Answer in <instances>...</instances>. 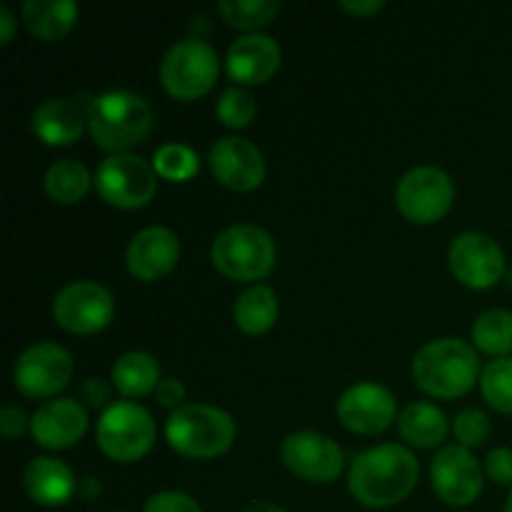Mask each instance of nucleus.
Listing matches in <instances>:
<instances>
[{"mask_svg": "<svg viewBox=\"0 0 512 512\" xmlns=\"http://www.w3.org/2000/svg\"><path fill=\"white\" fill-rule=\"evenodd\" d=\"M480 388L485 400L498 413H512V358L490 360L480 375Z\"/></svg>", "mask_w": 512, "mask_h": 512, "instance_id": "obj_29", "label": "nucleus"}, {"mask_svg": "<svg viewBox=\"0 0 512 512\" xmlns=\"http://www.w3.org/2000/svg\"><path fill=\"white\" fill-rule=\"evenodd\" d=\"M90 183L93 178H90L88 168L78 160H58L45 173V190L55 203L63 205L78 203L90 190Z\"/></svg>", "mask_w": 512, "mask_h": 512, "instance_id": "obj_26", "label": "nucleus"}, {"mask_svg": "<svg viewBox=\"0 0 512 512\" xmlns=\"http://www.w3.org/2000/svg\"><path fill=\"white\" fill-rule=\"evenodd\" d=\"M395 395L380 383H358L338 400V418L353 433L375 435L395 420Z\"/></svg>", "mask_w": 512, "mask_h": 512, "instance_id": "obj_15", "label": "nucleus"}, {"mask_svg": "<svg viewBox=\"0 0 512 512\" xmlns=\"http://www.w3.org/2000/svg\"><path fill=\"white\" fill-rule=\"evenodd\" d=\"M213 265L230 280H260L273 270L275 243L258 225H230L213 240Z\"/></svg>", "mask_w": 512, "mask_h": 512, "instance_id": "obj_5", "label": "nucleus"}, {"mask_svg": "<svg viewBox=\"0 0 512 512\" xmlns=\"http://www.w3.org/2000/svg\"><path fill=\"white\" fill-rule=\"evenodd\" d=\"M15 30V15L8 5H0V45L10 43Z\"/></svg>", "mask_w": 512, "mask_h": 512, "instance_id": "obj_39", "label": "nucleus"}, {"mask_svg": "<svg viewBox=\"0 0 512 512\" xmlns=\"http://www.w3.org/2000/svg\"><path fill=\"white\" fill-rule=\"evenodd\" d=\"M155 395H158L160 405H168V408H183L185 400V385L180 383L178 378H165L160 380L158 388H155Z\"/></svg>", "mask_w": 512, "mask_h": 512, "instance_id": "obj_35", "label": "nucleus"}, {"mask_svg": "<svg viewBox=\"0 0 512 512\" xmlns=\"http://www.w3.org/2000/svg\"><path fill=\"white\" fill-rule=\"evenodd\" d=\"M80 398H83V403H88L90 408H103V405H108L110 400V388L105 380L100 378H88L83 385H80Z\"/></svg>", "mask_w": 512, "mask_h": 512, "instance_id": "obj_36", "label": "nucleus"}, {"mask_svg": "<svg viewBox=\"0 0 512 512\" xmlns=\"http://www.w3.org/2000/svg\"><path fill=\"white\" fill-rule=\"evenodd\" d=\"M280 65V45L268 33H245L228 48L225 68L240 83H265Z\"/></svg>", "mask_w": 512, "mask_h": 512, "instance_id": "obj_19", "label": "nucleus"}, {"mask_svg": "<svg viewBox=\"0 0 512 512\" xmlns=\"http://www.w3.org/2000/svg\"><path fill=\"white\" fill-rule=\"evenodd\" d=\"M208 160L215 178L233 190H253L265 178L263 153L245 138L228 135L215 140Z\"/></svg>", "mask_w": 512, "mask_h": 512, "instance_id": "obj_16", "label": "nucleus"}, {"mask_svg": "<svg viewBox=\"0 0 512 512\" xmlns=\"http://www.w3.org/2000/svg\"><path fill=\"white\" fill-rule=\"evenodd\" d=\"M473 340L483 353L508 358L512 353V313L495 308L480 315L473 325Z\"/></svg>", "mask_w": 512, "mask_h": 512, "instance_id": "obj_27", "label": "nucleus"}, {"mask_svg": "<svg viewBox=\"0 0 512 512\" xmlns=\"http://www.w3.org/2000/svg\"><path fill=\"white\" fill-rule=\"evenodd\" d=\"M418 483V458L398 443L375 445L353 460L348 488L368 508H390L413 493Z\"/></svg>", "mask_w": 512, "mask_h": 512, "instance_id": "obj_1", "label": "nucleus"}, {"mask_svg": "<svg viewBox=\"0 0 512 512\" xmlns=\"http://www.w3.org/2000/svg\"><path fill=\"white\" fill-rule=\"evenodd\" d=\"M215 113H218V118L223 120L225 125H230V128H245V125H250V120L255 118V100L248 90L230 85V88H225L223 93H220Z\"/></svg>", "mask_w": 512, "mask_h": 512, "instance_id": "obj_31", "label": "nucleus"}, {"mask_svg": "<svg viewBox=\"0 0 512 512\" xmlns=\"http://www.w3.org/2000/svg\"><path fill=\"white\" fill-rule=\"evenodd\" d=\"M88 430V413L73 398L48 400L30 418V433L35 443L50 450L73 448Z\"/></svg>", "mask_w": 512, "mask_h": 512, "instance_id": "obj_17", "label": "nucleus"}, {"mask_svg": "<svg viewBox=\"0 0 512 512\" xmlns=\"http://www.w3.org/2000/svg\"><path fill=\"white\" fill-rule=\"evenodd\" d=\"M455 438L463 448H475L483 445L490 435V418L480 408H465L455 415Z\"/></svg>", "mask_w": 512, "mask_h": 512, "instance_id": "obj_32", "label": "nucleus"}, {"mask_svg": "<svg viewBox=\"0 0 512 512\" xmlns=\"http://www.w3.org/2000/svg\"><path fill=\"white\" fill-rule=\"evenodd\" d=\"M235 325L248 335H260L270 330L278 320V298L268 285H253L238 295L233 305Z\"/></svg>", "mask_w": 512, "mask_h": 512, "instance_id": "obj_24", "label": "nucleus"}, {"mask_svg": "<svg viewBox=\"0 0 512 512\" xmlns=\"http://www.w3.org/2000/svg\"><path fill=\"white\" fill-rule=\"evenodd\" d=\"M505 512H512V488H510L508 500H505Z\"/></svg>", "mask_w": 512, "mask_h": 512, "instance_id": "obj_41", "label": "nucleus"}, {"mask_svg": "<svg viewBox=\"0 0 512 512\" xmlns=\"http://www.w3.org/2000/svg\"><path fill=\"white\" fill-rule=\"evenodd\" d=\"M23 488L30 498L45 508L65 505L75 493V475L63 460L40 455L25 465Z\"/></svg>", "mask_w": 512, "mask_h": 512, "instance_id": "obj_20", "label": "nucleus"}, {"mask_svg": "<svg viewBox=\"0 0 512 512\" xmlns=\"http://www.w3.org/2000/svg\"><path fill=\"white\" fill-rule=\"evenodd\" d=\"M243 512H285V510L278 508V505H273V503H253V505H248Z\"/></svg>", "mask_w": 512, "mask_h": 512, "instance_id": "obj_40", "label": "nucleus"}, {"mask_svg": "<svg viewBox=\"0 0 512 512\" xmlns=\"http://www.w3.org/2000/svg\"><path fill=\"white\" fill-rule=\"evenodd\" d=\"M480 373L475 348L460 338H440L423 345L413 360V378L435 398H458L468 393Z\"/></svg>", "mask_w": 512, "mask_h": 512, "instance_id": "obj_3", "label": "nucleus"}, {"mask_svg": "<svg viewBox=\"0 0 512 512\" xmlns=\"http://www.w3.org/2000/svg\"><path fill=\"white\" fill-rule=\"evenodd\" d=\"M73 358L58 343H35L15 360V388L28 398H50L68 385Z\"/></svg>", "mask_w": 512, "mask_h": 512, "instance_id": "obj_11", "label": "nucleus"}, {"mask_svg": "<svg viewBox=\"0 0 512 512\" xmlns=\"http://www.w3.org/2000/svg\"><path fill=\"white\" fill-rule=\"evenodd\" d=\"M25 423H28V418H25L23 410L15 408V405H5V408L0 410V433L8 440L18 438L25 430Z\"/></svg>", "mask_w": 512, "mask_h": 512, "instance_id": "obj_37", "label": "nucleus"}, {"mask_svg": "<svg viewBox=\"0 0 512 512\" xmlns=\"http://www.w3.org/2000/svg\"><path fill=\"white\" fill-rule=\"evenodd\" d=\"M430 480L440 500L455 508L475 503L483 493V470L463 445H445L430 463Z\"/></svg>", "mask_w": 512, "mask_h": 512, "instance_id": "obj_14", "label": "nucleus"}, {"mask_svg": "<svg viewBox=\"0 0 512 512\" xmlns=\"http://www.w3.org/2000/svg\"><path fill=\"white\" fill-rule=\"evenodd\" d=\"M455 188L450 175L438 165H418L398 180L395 203L413 223H435L450 210Z\"/></svg>", "mask_w": 512, "mask_h": 512, "instance_id": "obj_9", "label": "nucleus"}, {"mask_svg": "<svg viewBox=\"0 0 512 512\" xmlns=\"http://www.w3.org/2000/svg\"><path fill=\"white\" fill-rule=\"evenodd\" d=\"M218 10L233 28L253 30L273 20L280 0H220Z\"/></svg>", "mask_w": 512, "mask_h": 512, "instance_id": "obj_28", "label": "nucleus"}, {"mask_svg": "<svg viewBox=\"0 0 512 512\" xmlns=\"http://www.w3.org/2000/svg\"><path fill=\"white\" fill-rule=\"evenodd\" d=\"M78 18L73 0H25L23 20L33 35L43 40H58L68 33Z\"/></svg>", "mask_w": 512, "mask_h": 512, "instance_id": "obj_22", "label": "nucleus"}, {"mask_svg": "<svg viewBox=\"0 0 512 512\" xmlns=\"http://www.w3.org/2000/svg\"><path fill=\"white\" fill-rule=\"evenodd\" d=\"M280 458L310 483H333L343 473V450L333 438L315 430H298L283 440Z\"/></svg>", "mask_w": 512, "mask_h": 512, "instance_id": "obj_13", "label": "nucleus"}, {"mask_svg": "<svg viewBox=\"0 0 512 512\" xmlns=\"http://www.w3.org/2000/svg\"><path fill=\"white\" fill-rule=\"evenodd\" d=\"M398 428L410 445L433 448L448 435V418H445L443 410L430 403H410L400 413Z\"/></svg>", "mask_w": 512, "mask_h": 512, "instance_id": "obj_25", "label": "nucleus"}, {"mask_svg": "<svg viewBox=\"0 0 512 512\" xmlns=\"http://www.w3.org/2000/svg\"><path fill=\"white\" fill-rule=\"evenodd\" d=\"M95 188L105 203L115 208H140L155 195L158 180L140 155L113 153L95 170Z\"/></svg>", "mask_w": 512, "mask_h": 512, "instance_id": "obj_8", "label": "nucleus"}, {"mask_svg": "<svg viewBox=\"0 0 512 512\" xmlns=\"http://www.w3.org/2000/svg\"><path fill=\"white\" fill-rule=\"evenodd\" d=\"M155 440V423L148 410L130 400L108 405L98 420V448L118 463H135Z\"/></svg>", "mask_w": 512, "mask_h": 512, "instance_id": "obj_7", "label": "nucleus"}, {"mask_svg": "<svg viewBox=\"0 0 512 512\" xmlns=\"http://www.w3.org/2000/svg\"><path fill=\"white\" fill-rule=\"evenodd\" d=\"M153 168L168 180H188L198 173V155L183 143H165L155 150Z\"/></svg>", "mask_w": 512, "mask_h": 512, "instance_id": "obj_30", "label": "nucleus"}, {"mask_svg": "<svg viewBox=\"0 0 512 512\" xmlns=\"http://www.w3.org/2000/svg\"><path fill=\"white\" fill-rule=\"evenodd\" d=\"M485 470L498 485H512V450L495 448L485 458Z\"/></svg>", "mask_w": 512, "mask_h": 512, "instance_id": "obj_34", "label": "nucleus"}, {"mask_svg": "<svg viewBox=\"0 0 512 512\" xmlns=\"http://www.w3.org/2000/svg\"><path fill=\"white\" fill-rule=\"evenodd\" d=\"M343 5L345 10H350V13H355V15H373V13H378L380 8H383V0H343Z\"/></svg>", "mask_w": 512, "mask_h": 512, "instance_id": "obj_38", "label": "nucleus"}, {"mask_svg": "<svg viewBox=\"0 0 512 512\" xmlns=\"http://www.w3.org/2000/svg\"><path fill=\"white\" fill-rule=\"evenodd\" d=\"M178 255V235L165 225H150L133 235V240L128 243V253H125V263L135 278L153 283L175 268Z\"/></svg>", "mask_w": 512, "mask_h": 512, "instance_id": "obj_18", "label": "nucleus"}, {"mask_svg": "<svg viewBox=\"0 0 512 512\" xmlns=\"http://www.w3.org/2000/svg\"><path fill=\"white\" fill-rule=\"evenodd\" d=\"M143 512H203L200 505L190 498L188 493H178V490H163L145 500Z\"/></svg>", "mask_w": 512, "mask_h": 512, "instance_id": "obj_33", "label": "nucleus"}, {"mask_svg": "<svg viewBox=\"0 0 512 512\" xmlns=\"http://www.w3.org/2000/svg\"><path fill=\"white\" fill-rule=\"evenodd\" d=\"M115 303L105 285L93 280H75L58 290L53 300V315L58 325L70 333H98L113 320Z\"/></svg>", "mask_w": 512, "mask_h": 512, "instance_id": "obj_10", "label": "nucleus"}, {"mask_svg": "<svg viewBox=\"0 0 512 512\" xmlns=\"http://www.w3.org/2000/svg\"><path fill=\"white\" fill-rule=\"evenodd\" d=\"M160 365L158 360L143 350H130L120 355L113 365V385L128 398H140L158 388Z\"/></svg>", "mask_w": 512, "mask_h": 512, "instance_id": "obj_23", "label": "nucleus"}, {"mask_svg": "<svg viewBox=\"0 0 512 512\" xmlns=\"http://www.w3.org/2000/svg\"><path fill=\"white\" fill-rule=\"evenodd\" d=\"M450 268L468 288H493L505 275V253L488 233L468 230L450 243Z\"/></svg>", "mask_w": 512, "mask_h": 512, "instance_id": "obj_12", "label": "nucleus"}, {"mask_svg": "<svg viewBox=\"0 0 512 512\" xmlns=\"http://www.w3.org/2000/svg\"><path fill=\"white\" fill-rule=\"evenodd\" d=\"M88 113L68 98H50L35 108L30 125L33 133L48 145H70L80 138Z\"/></svg>", "mask_w": 512, "mask_h": 512, "instance_id": "obj_21", "label": "nucleus"}, {"mask_svg": "<svg viewBox=\"0 0 512 512\" xmlns=\"http://www.w3.org/2000/svg\"><path fill=\"white\" fill-rule=\"evenodd\" d=\"M88 128L103 150L123 153L148 138L153 128V110L148 100L130 90H108L95 95L85 108Z\"/></svg>", "mask_w": 512, "mask_h": 512, "instance_id": "obj_2", "label": "nucleus"}, {"mask_svg": "<svg viewBox=\"0 0 512 512\" xmlns=\"http://www.w3.org/2000/svg\"><path fill=\"white\" fill-rule=\"evenodd\" d=\"M218 80V53L203 38L175 40L160 60V83L170 95L193 100Z\"/></svg>", "mask_w": 512, "mask_h": 512, "instance_id": "obj_6", "label": "nucleus"}, {"mask_svg": "<svg viewBox=\"0 0 512 512\" xmlns=\"http://www.w3.org/2000/svg\"><path fill=\"white\" fill-rule=\"evenodd\" d=\"M165 438L188 458H215L233 445L235 423L225 410L205 403H188L173 410L165 423Z\"/></svg>", "mask_w": 512, "mask_h": 512, "instance_id": "obj_4", "label": "nucleus"}]
</instances>
